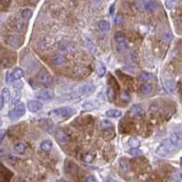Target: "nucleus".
Returning a JSON list of instances; mask_svg holds the SVG:
<instances>
[{
  "mask_svg": "<svg viewBox=\"0 0 182 182\" xmlns=\"http://www.w3.org/2000/svg\"><path fill=\"white\" fill-rule=\"evenodd\" d=\"M175 149L176 148L169 142V140H167L164 141L161 145H159V146L156 150V155L160 156H168L169 155H171L175 151Z\"/></svg>",
  "mask_w": 182,
  "mask_h": 182,
  "instance_id": "1",
  "label": "nucleus"
},
{
  "mask_svg": "<svg viewBox=\"0 0 182 182\" xmlns=\"http://www.w3.org/2000/svg\"><path fill=\"white\" fill-rule=\"evenodd\" d=\"M26 113V106L22 102H19L15 104V107L10 111L8 116L11 120H16L22 117Z\"/></svg>",
  "mask_w": 182,
  "mask_h": 182,
  "instance_id": "2",
  "label": "nucleus"
},
{
  "mask_svg": "<svg viewBox=\"0 0 182 182\" xmlns=\"http://www.w3.org/2000/svg\"><path fill=\"white\" fill-rule=\"evenodd\" d=\"M75 113H76V110L74 108L64 106V107L54 109L50 114H55L57 116L61 117V118H68V117H70L73 114H75Z\"/></svg>",
  "mask_w": 182,
  "mask_h": 182,
  "instance_id": "3",
  "label": "nucleus"
},
{
  "mask_svg": "<svg viewBox=\"0 0 182 182\" xmlns=\"http://www.w3.org/2000/svg\"><path fill=\"white\" fill-rule=\"evenodd\" d=\"M38 81L40 84L48 87L52 83V77L48 70L43 69L38 73Z\"/></svg>",
  "mask_w": 182,
  "mask_h": 182,
  "instance_id": "4",
  "label": "nucleus"
},
{
  "mask_svg": "<svg viewBox=\"0 0 182 182\" xmlns=\"http://www.w3.org/2000/svg\"><path fill=\"white\" fill-rule=\"evenodd\" d=\"M168 140L176 148H182V134L181 133H179V132L172 133L171 134H170Z\"/></svg>",
  "mask_w": 182,
  "mask_h": 182,
  "instance_id": "5",
  "label": "nucleus"
},
{
  "mask_svg": "<svg viewBox=\"0 0 182 182\" xmlns=\"http://www.w3.org/2000/svg\"><path fill=\"white\" fill-rule=\"evenodd\" d=\"M35 96L40 101H50L54 98V93L50 90H42L35 93Z\"/></svg>",
  "mask_w": 182,
  "mask_h": 182,
  "instance_id": "6",
  "label": "nucleus"
},
{
  "mask_svg": "<svg viewBox=\"0 0 182 182\" xmlns=\"http://www.w3.org/2000/svg\"><path fill=\"white\" fill-rule=\"evenodd\" d=\"M94 89L95 86L92 83H86L79 88V93L81 95H89L94 91Z\"/></svg>",
  "mask_w": 182,
  "mask_h": 182,
  "instance_id": "7",
  "label": "nucleus"
},
{
  "mask_svg": "<svg viewBox=\"0 0 182 182\" xmlns=\"http://www.w3.org/2000/svg\"><path fill=\"white\" fill-rule=\"evenodd\" d=\"M27 106L28 111H30L31 113H38L39 111L42 109L43 105L42 103L39 101H34V100H30L27 103Z\"/></svg>",
  "mask_w": 182,
  "mask_h": 182,
  "instance_id": "8",
  "label": "nucleus"
},
{
  "mask_svg": "<svg viewBox=\"0 0 182 182\" xmlns=\"http://www.w3.org/2000/svg\"><path fill=\"white\" fill-rule=\"evenodd\" d=\"M114 40L116 41V43L118 44L120 47L124 49H126L127 48V42H126V39H125V36L124 33H122L120 31L116 32L114 34Z\"/></svg>",
  "mask_w": 182,
  "mask_h": 182,
  "instance_id": "9",
  "label": "nucleus"
},
{
  "mask_svg": "<svg viewBox=\"0 0 182 182\" xmlns=\"http://www.w3.org/2000/svg\"><path fill=\"white\" fill-rule=\"evenodd\" d=\"M56 139L58 140V142L59 143H61V144H66L69 142V140H70V136H69V134L65 132V131H63V130H59L57 133H56Z\"/></svg>",
  "mask_w": 182,
  "mask_h": 182,
  "instance_id": "10",
  "label": "nucleus"
},
{
  "mask_svg": "<svg viewBox=\"0 0 182 182\" xmlns=\"http://www.w3.org/2000/svg\"><path fill=\"white\" fill-rule=\"evenodd\" d=\"M128 114L132 117H138L143 114V108L140 104H134L129 109Z\"/></svg>",
  "mask_w": 182,
  "mask_h": 182,
  "instance_id": "11",
  "label": "nucleus"
},
{
  "mask_svg": "<svg viewBox=\"0 0 182 182\" xmlns=\"http://www.w3.org/2000/svg\"><path fill=\"white\" fill-rule=\"evenodd\" d=\"M39 125L45 131H51L53 128V123L50 119H41L39 121Z\"/></svg>",
  "mask_w": 182,
  "mask_h": 182,
  "instance_id": "12",
  "label": "nucleus"
},
{
  "mask_svg": "<svg viewBox=\"0 0 182 182\" xmlns=\"http://www.w3.org/2000/svg\"><path fill=\"white\" fill-rule=\"evenodd\" d=\"M10 76H11V80L12 81L19 80L24 76V72H23V70L21 68H16L12 72Z\"/></svg>",
  "mask_w": 182,
  "mask_h": 182,
  "instance_id": "13",
  "label": "nucleus"
},
{
  "mask_svg": "<svg viewBox=\"0 0 182 182\" xmlns=\"http://www.w3.org/2000/svg\"><path fill=\"white\" fill-rule=\"evenodd\" d=\"M140 92L144 95H148L153 92V86L149 83H143L139 88Z\"/></svg>",
  "mask_w": 182,
  "mask_h": 182,
  "instance_id": "14",
  "label": "nucleus"
},
{
  "mask_svg": "<svg viewBox=\"0 0 182 182\" xmlns=\"http://www.w3.org/2000/svg\"><path fill=\"white\" fill-rule=\"evenodd\" d=\"M52 61H53V63L55 65H63V64H65L66 62V59L64 58V56L61 53H57L53 56V59H52Z\"/></svg>",
  "mask_w": 182,
  "mask_h": 182,
  "instance_id": "15",
  "label": "nucleus"
},
{
  "mask_svg": "<svg viewBox=\"0 0 182 182\" xmlns=\"http://www.w3.org/2000/svg\"><path fill=\"white\" fill-rule=\"evenodd\" d=\"M105 115L107 117H111V118H117V117L122 116V111L118 109H109L106 111Z\"/></svg>",
  "mask_w": 182,
  "mask_h": 182,
  "instance_id": "16",
  "label": "nucleus"
},
{
  "mask_svg": "<svg viewBox=\"0 0 182 182\" xmlns=\"http://www.w3.org/2000/svg\"><path fill=\"white\" fill-rule=\"evenodd\" d=\"M52 148H53V144L50 140H44L40 144V149L45 152H50Z\"/></svg>",
  "mask_w": 182,
  "mask_h": 182,
  "instance_id": "17",
  "label": "nucleus"
},
{
  "mask_svg": "<svg viewBox=\"0 0 182 182\" xmlns=\"http://www.w3.org/2000/svg\"><path fill=\"white\" fill-rule=\"evenodd\" d=\"M26 145L24 143H22V142H19V143H17L15 145H14V151L16 152V153L17 154H19V155H22V154H24L25 153V151H26Z\"/></svg>",
  "mask_w": 182,
  "mask_h": 182,
  "instance_id": "18",
  "label": "nucleus"
},
{
  "mask_svg": "<svg viewBox=\"0 0 182 182\" xmlns=\"http://www.w3.org/2000/svg\"><path fill=\"white\" fill-rule=\"evenodd\" d=\"M164 84H165V87L168 89V91H169L170 92H173L176 89V83L171 79L166 80L164 81Z\"/></svg>",
  "mask_w": 182,
  "mask_h": 182,
  "instance_id": "19",
  "label": "nucleus"
},
{
  "mask_svg": "<svg viewBox=\"0 0 182 182\" xmlns=\"http://www.w3.org/2000/svg\"><path fill=\"white\" fill-rule=\"evenodd\" d=\"M95 72H96V74L99 76V77H103L106 73V69H105L104 65L103 63H98L97 66H96V69H95Z\"/></svg>",
  "mask_w": 182,
  "mask_h": 182,
  "instance_id": "20",
  "label": "nucleus"
},
{
  "mask_svg": "<svg viewBox=\"0 0 182 182\" xmlns=\"http://www.w3.org/2000/svg\"><path fill=\"white\" fill-rule=\"evenodd\" d=\"M156 7H157V4L156 1H154V0H150V1H148L145 4V8L148 11H150V12L155 11Z\"/></svg>",
  "mask_w": 182,
  "mask_h": 182,
  "instance_id": "21",
  "label": "nucleus"
},
{
  "mask_svg": "<svg viewBox=\"0 0 182 182\" xmlns=\"http://www.w3.org/2000/svg\"><path fill=\"white\" fill-rule=\"evenodd\" d=\"M128 144L132 148H138L140 146V145H141V142H140V140L136 137H131L128 141Z\"/></svg>",
  "mask_w": 182,
  "mask_h": 182,
  "instance_id": "22",
  "label": "nucleus"
},
{
  "mask_svg": "<svg viewBox=\"0 0 182 182\" xmlns=\"http://www.w3.org/2000/svg\"><path fill=\"white\" fill-rule=\"evenodd\" d=\"M98 27L99 28L101 29V30L103 31H107L110 29L111 28V25H110V23L106 20H101L99 23H98Z\"/></svg>",
  "mask_w": 182,
  "mask_h": 182,
  "instance_id": "23",
  "label": "nucleus"
},
{
  "mask_svg": "<svg viewBox=\"0 0 182 182\" xmlns=\"http://www.w3.org/2000/svg\"><path fill=\"white\" fill-rule=\"evenodd\" d=\"M119 164H120V168H121V170H123V171H128L129 168H130V166H129V162L125 159V158H123V159H121Z\"/></svg>",
  "mask_w": 182,
  "mask_h": 182,
  "instance_id": "24",
  "label": "nucleus"
},
{
  "mask_svg": "<svg viewBox=\"0 0 182 182\" xmlns=\"http://www.w3.org/2000/svg\"><path fill=\"white\" fill-rule=\"evenodd\" d=\"M102 128L104 129V130H109V129H113L114 127V125H113V123L112 122H110L109 120H106V119H104L102 121Z\"/></svg>",
  "mask_w": 182,
  "mask_h": 182,
  "instance_id": "25",
  "label": "nucleus"
},
{
  "mask_svg": "<svg viewBox=\"0 0 182 182\" xmlns=\"http://www.w3.org/2000/svg\"><path fill=\"white\" fill-rule=\"evenodd\" d=\"M98 107V105L95 104L94 103H92V102H86L83 104V108L87 110V111H91L92 109H95Z\"/></svg>",
  "mask_w": 182,
  "mask_h": 182,
  "instance_id": "26",
  "label": "nucleus"
},
{
  "mask_svg": "<svg viewBox=\"0 0 182 182\" xmlns=\"http://www.w3.org/2000/svg\"><path fill=\"white\" fill-rule=\"evenodd\" d=\"M93 158H94L93 154L91 153V152H87V153H85L83 156V161L85 163H91V162H92Z\"/></svg>",
  "mask_w": 182,
  "mask_h": 182,
  "instance_id": "27",
  "label": "nucleus"
},
{
  "mask_svg": "<svg viewBox=\"0 0 182 182\" xmlns=\"http://www.w3.org/2000/svg\"><path fill=\"white\" fill-rule=\"evenodd\" d=\"M152 78H153V75L148 72H142L140 73V79L142 81H150Z\"/></svg>",
  "mask_w": 182,
  "mask_h": 182,
  "instance_id": "28",
  "label": "nucleus"
},
{
  "mask_svg": "<svg viewBox=\"0 0 182 182\" xmlns=\"http://www.w3.org/2000/svg\"><path fill=\"white\" fill-rule=\"evenodd\" d=\"M1 96L4 98L5 103L9 101L11 95H10V92H9V90L8 89V88H4V89L2 90V92H1Z\"/></svg>",
  "mask_w": 182,
  "mask_h": 182,
  "instance_id": "29",
  "label": "nucleus"
},
{
  "mask_svg": "<svg viewBox=\"0 0 182 182\" xmlns=\"http://www.w3.org/2000/svg\"><path fill=\"white\" fill-rule=\"evenodd\" d=\"M171 179L174 182H180L182 179V172L180 171H176L171 175Z\"/></svg>",
  "mask_w": 182,
  "mask_h": 182,
  "instance_id": "30",
  "label": "nucleus"
},
{
  "mask_svg": "<svg viewBox=\"0 0 182 182\" xmlns=\"http://www.w3.org/2000/svg\"><path fill=\"white\" fill-rule=\"evenodd\" d=\"M21 16L24 19H29L32 17V11L29 8H26L21 12Z\"/></svg>",
  "mask_w": 182,
  "mask_h": 182,
  "instance_id": "31",
  "label": "nucleus"
},
{
  "mask_svg": "<svg viewBox=\"0 0 182 182\" xmlns=\"http://www.w3.org/2000/svg\"><path fill=\"white\" fill-rule=\"evenodd\" d=\"M128 153L130 154L131 156H140V155H142V151L139 150L138 148H131L130 150L128 151Z\"/></svg>",
  "mask_w": 182,
  "mask_h": 182,
  "instance_id": "32",
  "label": "nucleus"
},
{
  "mask_svg": "<svg viewBox=\"0 0 182 182\" xmlns=\"http://www.w3.org/2000/svg\"><path fill=\"white\" fill-rule=\"evenodd\" d=\"M121 100L125 103H128L129 101H130V94H129V92H123L121 94Z\"/></svg>",
  "mask_w": 182,
  "mask_h": 182,
  "instance_id": "33",
  "label": "nucleus"
},
{
  "mask_svg": "<svg viewBox=\"0 0 182 182\" xmlns=\"http://www.w3.org/2000/svg\"><path fill=\"white\" fill-rule=\"evenodd\" d=\"M123 22H124V17H123V16L121 14H117L114 17V23L116 25H120Z\"/></svg>",
  "mask_w": 182,
  "mask_h": 182,
  "instance_id": "34",
  "label": "nucleus"
},
{
  "mask_svg": "<svg viewBox=\"0 0 182 182\" xmlns=\"http://www.w3.org/2000/svg\"><path fill=\"white\" fill-rule=\"evenodd\" d=\"M19 99H20V93L15 92L14 95L12 96V101H11V103H12V104H17L19 102Z\"/></svg>",
  "mask_w": 182,
  "mask_h": 182,
  "instance_id": "35",
  "label": "nucleus"
},
{
  "mask_svg": "<svg viewBox=\"0 0 182 182\" xmlns=\"http://www.w3.org/2000/svg\"><path fill=\"white\" fill-rule=\"evenodd\" d=\"M166 7L168 8H172L174 7V4H175V0H166Z\"/></svg>",
  "mask_w": 182,
  "mask_h": 182,
  "instance_id": "36",
  "label": "nucleus"
},
{
  "mask_svg": "<svg viewBox=\"0 0 182 182\" xmlns=\"http://www.w3.org/2000/svg\"><path fill=\"white\" fill-rule=\"evenodd\" d=\"M86 182H98V180H97V179L94 177V176L90 175V176H88V177L86 178Z\"/></svg>",
  "mask_w": 182,
  "mask_h": 182,
  "instance_id": "37",
  "label": "nucleus"
},
{
  "mask_svg": "<svg viewBox=\"0 0 182 182\" xmlns=\"http://www.w3.org/2000/svg\"><path fill=\"white\" fill-rule=\"evenodd\" d=\"M4 105H5V100L1 95H0V111L4 108Z\"/></svg>",
  "mask_w": 182,
  "mask_h": 182,
  "instance_id": "38",
  "label": "nucleus"
},
{
  "mask_svg": "<svg viewBox=\"0 0 182 182\" xmlns=\"http://www.w3.org/2000/svg\"><path fill=\"white\" fill-rule=\"evenodd\" d=\"M5 134H6V131L5 130H0V144H1L2 140L4 139Z\"/></svg>",
  "mask_w": 182,
  "mask_h": 182,
  "instance_id": "39",
  "label": "nucleus"
},
{
  "mask_svg": "<svg viewBox=\"0 0 182 182\" xmlns=\"http://www.w3.org/2000/svg\"><path fill=\"white\" fill-rule=\"evenodd\" d=\"M13 85H14V87H16V88H17V89H19V87H22L23 83H22L21 81H16V83H14Z\"/></svg>",
  "mask_w": 182,
  "mask_h": 182,
  "instance_id": "40",
  "label": "nucleus"
},
{
  "mask_svg": "<svg viewBox=\"0 0 182 182\" xmlns=\"http://www.w3.org/2000/svg\"><path fill=\"white\" fill-rule=\"evenodd\" d=\"M114 6L113 5L112 7L110 8V14H114Z\"/></svg>",
  "mask_w": 182,
  "mask_h": 182,
  "instance_id": "41",
  "label": "nucleus"
},
{
  "mask_svg": "<svg viewBox=\"0 0 182 182\" xmlns=\"http://www.w3.org/2000/svg\"><path fill=\"white\" fill-rule=\"evenodd\" d=\"M1 125H2V120L0 119V127H1Z\"/></svg>",
  "mask_w": 182,
  "mask_h": 182,
  "instance_id": "42",
  "label": "nucleus"
},
{
  "mask_svg": "<svg viewBox=\"0 0 182 182\" xmlns=\"http://www.w3.org/2000/svg\"><path fill=\"white\" fill-rule=\"evenodd\" d=\"M180 163H181V165H182V157H181V159H180Z\"/></svg>",
  "mask_w": 182,
  "mask_h": 182,
  "instance_id": "43",
  "label": "nucleus"
}]
</instances>
